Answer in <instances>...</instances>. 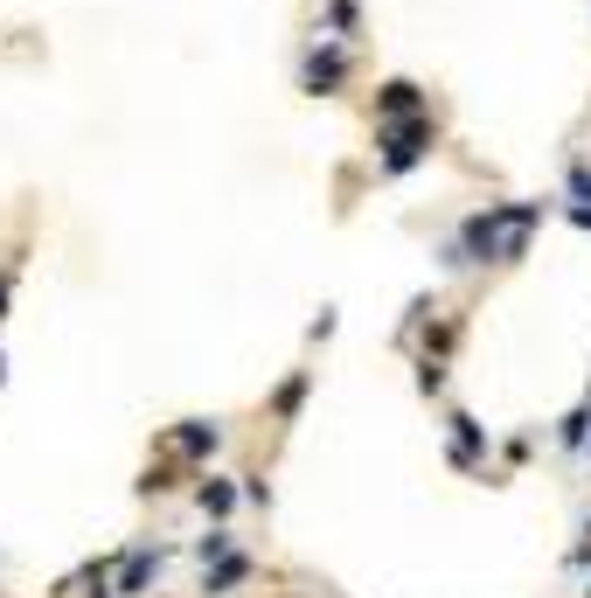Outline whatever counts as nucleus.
<instances>
[{
    "instance_id": "f257e3e1",
    "label": "nucleus",
    "mask_w": 591,
    "mask_h": 598,
    "mask_svg": "<svg viewBox=\"0 0 591 598\" xmlns=\"http://www.w3.org/2000/svg\"><path fill=\"white\" fill-rule=\"evenodd\" d=\"M529 223H536V202H508V209H487V216H473V223L459 230V244H466V251H480V258H515Z\"/></svg>"
},
{
    "instance_id": "f03ea898",
    "label": "nucleus",
    "mask_w": 591,
    "mask_h": 598,
    "mask_svg": "<svg viewBox=\"0 0 591 598\" xmlns=\"http://www.w3.org/2000/svg\"><path fill=\"white\" fill-rule=\"evenodd\" d=\"M425 147H432V119H418V112H411L404 126H383V167H390V174H404Z\"/></svg>"
},
{
    "instance_id": "7ed1b4c3",
    "label": "nucleus",
    "mask_w": 591,
    "mask_h": 598,
    "mask_svg": "<svg viewBox=\"0 0 591 598\" xmlns=\"http://www.w3.org/2000/svg\"><path fill=\"white\" fill-rule=\"evenodd\" d=\"M334 84H341V49H327V56L306 63V91H334Z\"/></svg>"
},
{
    "instance_id": "20e7f679",
    "label": "nucleus",
    "mask_w": 591,
    "mask_h": 598,
    "mask_svg": "<svg viewBox=\"0 0 591 598\" xmlns=\"http://www.w3.org/2000/svg\"><path fill=\"white\" fill-rule=\"evenodd\" d=\"M411 112H418V84H404V77L383 84V119H411Z\"/></svg>"
},
{
    "instance_id": "39448f33",
    "label": "nucleus",
    "mask_w": 591,
    "mask_h": 598,
    "mask_svg": "<svg viewBox=\"0 0 591 598\" xmlns=\"http://www.w3.org/2000/svg\"><path fill=\"white\" fill-rule=\"evenodd\" d=\"M216 446V425H188V432H181V452H209Z\"/></svg>"
}]
</instances>
